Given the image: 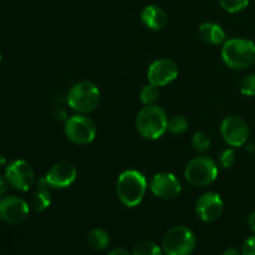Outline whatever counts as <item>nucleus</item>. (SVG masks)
Masks as SVG:
<instances>
[{"mask_svg": "<svg viewBox=\"0 0 255 255\" xmlns=\"http://www.w3.org/2000/svg\"><path fill=\"white\" fill-rule=\"evenodd\" d=\"M248 224H249V227H251L252 231L255 232V212H253V213H252L251 216H249Z\"/></svg>", "mask_w": 255, "mask_h": 255, "instance_id": "obj_29", "label": "nucleus"}, {"mask_svg": "<svg viewBox=\"0 0 255 255\" xmlns=\"http://www.w3.org/2000/svg\"><path fill=\"white\" fill-rule=\"evenodd\" d=\"M242 255H255V236L249 237L242 247Z\"/></svg>", "mask_w": 255, "mask_h": 255, "instance_id": "obj_26", "label": "nucleus"}, {"mask_svg": "<svg viewBox=\"0 0 255 255\" xmlns=\"http://www.w3.org/2000/svg\"><path fill=\"white\" fill-rule=\"evenodd\" d=\"M196 248V236L189 228L177 226L163 237L162 251L166 255H191Z\"/></svg>", "mask_w": 255, "mask_h": 255, "instance_id": "obj_5", "label": "nucleus"}, {"mask_svg": "<svg viewBox=\"0 0 255 255\" xmlns=\"http://www.w3.org/2000/svg\"><path fill=\"white\" fill-rule=\"evenodd\" d=\"M199 35L207 44L221 45L226 42V32H224L223 27L216 22H203L199 26Z\"/></svg>", "mask_w": 255, "mask_h": 255, "instance_id": "obj_17", "label": "nucleus"}, {"mask_svg": "<svg viewBox=\"0 0 255 255\" xmlns=\"http://www.w3.org/2000/svg\"><path fill=\"white\" fill-rule=\"evenodd\" d=\"M184 177L187 182L194 187L209 186L218 177V167L216 162L209 157H196L186 166Z\"/></svg>", "mask_w": 255, "mask_h": 255, "instance_id": "obj_6", "label": "nucleus"}, {"mask_svg": "<svg viewBox=\"0 0 255 255\" xmlns=\"http://www.w3.org/2000/svg\"><path fill=\"white\" fill-rule=\"evenodd\" d=\"M224 203L221 196L214 192L202 194L196 203V212L203 222L211 223L217 221L223 213Z\"/></svg>", "mask_w": 255, "mask_h": 255, "instance_id": "obj_13", "label": "nucleus"}, {"mask_svg": "<svg viewBox=\"0 0 255 255\" xmlns=\"http://www.w3.org/2000/svg\"><path fill=\"white\" fill-rule=\"evenodd\" d=\"M224 64L233 70H244L255 62V42L248 39L227 40L222 47Z\"/></svg>", "mask_w": 255, "mask_h": 255, "instance_id": "obj_3", "label": "nucleus"}, {"mask_svg": "<svg viewBox=\"0 0 255 255\" xmlns=\"http://www.w3.org/2000/svg\"><path fill=\"white\" fill-rule=\"evenodd\" d=\"M236 162V152L233 148H227L219 154V163L224 168H231Z\"/></svg>", "mask_w": 255, "mask_h": 255, "instance_id": "obj_25", "label": "nucleus"}, {"mask_svg": "<svg viewBox=\"0 0 255 255\" xmlns=\"http://www.w3.org/2000/svg\"><path fill=\"white\" fill-rule=\"evenodd\" d=\"M77 171L75 166L69 162H57L50 168L45 179L51 188H67L75 182Z\"/></svg>", "mask_w": 255, "mask_h": 255, "instance_id": "obj_14", "label": "nucleus"}, {"mask_svg": "<svg viewBox=\"0 0 255 255\" xmlns=\"http://www.w3.org/2000/svg\"><path fill=\"white\" fill-rule=\"evenodd\" d=\"M149 84L156 86H166L178 76V65L171 59H158L152 62L147 71Z\"/></svg>", "mask_w": 255, "mask_h": 255, "instance_id": "obj_11", "label": "nucleus"}, {"mask_svg": "<svg viewBox=\"0 0 255 255\" xmlns=\"http://www.w3.org/2000/svg\"><path fill=\"white\" fill-rule=\"evenodd\" d=\"M188 120L181 115H176V116L171 117L168 120V125H167V129L173 134H181L188 129Z\"/></svg>", "mask_w": 255, "mask_h": 255, "instance_id": "obj_20", "label": "nucleus"}, {"mask_svg": "<svg viewBox=\"0 0 255 255\" xmlns=\"http://www.w3.org/2000/svg\"><path fill=\"white\" fill-rule=\"evenodd\" d=\"M87 242L90 246L96 251H104L109 247L110 244V236L106 231L104 229H92L89 234H87Z\"/></svg>", "mask_w": 255, "mask_h": 255, "instance_id": "obj_18", "label": "nucleus"}, {"mask_svg": "<svg viewBox=\"0 0 255 255\" xmlns=\"http://www.w3.org/2000/svg\"><path fill=\"white\" fill-rule=\"evenodd\" d=\"M162 253L163 251L158 244H156L154 242L143 241L134 246L132 255H162Z\"/></svg>", "mask_w": 255, "mask_h": 255, "instance_id": "obj_19", "label": "nucleus"}, {"mask_svg": "<svg viewBox=\"0 0 255 255\" xmlns=\"http://www.w3.org/2000/svg\"><path fill=\"white\" fill-rule=\"evenodd\" d=\"M168 117L166 111L157 105H148L139 110L136 117V128L146 139H157L167 131Z\"/></svg>", "mask_w": 255, "mask_h": 255, "instance_id": "obj_2", "label": "nucleus"}, {"mask_svg": "<svg viewBox=\"0 0 255 255\" xmlns=\"http://www.w3.org/2000/svg\"><path fill=\"white\" fill-rule=\"evenodd\" d=\"M0 61H1V54H0Z\"/></svg>", "mask_w": 255, "mask_h": 255, "instance_id": "obj_32", "label": "nucleus"}, {"mask_svg": "<svg viewBox=\"0 0 255 255\" xmlns=\"http://www.w3.org/2000/svg\"><path fill=\"white\" fill-rule=\"evenodd\" d=\"M107 255H132L129 253L128 251H126V249L124 248H117V249H114V251L110 252Z\"/></svg>", "mask_w": 255, "mask_h": 255, "instance_id": "obj_28", "label": "nucleus"}, {"mask_svg": "<svg viewBox=\"0 0 255 255\" xmlns=\"http://www.w3.org/2000/svg\"><path fill=\"white\" fill-rule=\"evenodd\" d=\"M239 89L244 96H255V74L244 76L242 79L241 85H239Z\"/></svg>", "mask_w": 255, "mask_h": 255, "instance_id": "obj_24", "label": "nucleus"}, {"mask_svg": "<svg viewBox=\"0 0 255 255\" xmlns=\"http://www.w3.org/2000/svg\"><path fill=\"white\" fill-rule=\"evenodd\" d=\"M147 191V179L141 172L128 169L120 174L117 179V197L124 206L136 207L143 199Z\"/></svg>", "mask_w": 255, "mask_h": 255, "instance_id": "obj_1", "label": "nucleus"}, {"mask_svg": "<svg viewBox=\"0 0 255 255\" xmlns=\"http://www.w3.org/2000/svg\"><path fill=\"white\" fill-rule=\"evenodd\" d=\"M221 133L228 146L242 147L248 141V124L239 116H228L222 122Z\"/></svg>", "mask_w": 255, "mask_h": 255, "instance_id": "obj_9", "label": "nucleus"}, {"mask_svg": "<svg viewBox=\"0 0 255 255\" xmlns=\"http://www.w3.org/2000/svg\"><path fill=\"white\" fill-rule=\"evenodd\" d=\"M64 131L67 138L76 144H89L96 137V126L94 122L80 114L66 120Z\"/></svg>", "mask_w": 255, "mask_h": 255, "instance_id": "obj_7", "label": "nucleus"}, {"mask_svg": "<svg viewBox=\"0 0 255 255\" xmlns=\"http://www.w3.org/2000/svg\"><path fill=\"white\" fill-rule=\"evenodd\" d=\"M101 92L91 81H80L70 89L67 104L77 114H90L99 106Z\"/></svg>", "mask_w": 255, "mask_h": 255, "instance_id": "obj_4", "label": "nucleus"}, {"mask_svg": "<svg viewBox=\"0 0 255 255\" xmlns=\"http://www.w3.org/2000/svg\"><path fill=\"white\" fill-rule=\"evenodd\" d=\"M151 192L156 197L162 199H173L181 193V182L174 174L162 172L154 174L153 178L149 182Z\"/></svg>", "mask_w": 255, "mask_h": 255, "instance_id": "obj_12", "label": "nucleus"}, {"mask_svg": "<svg viewBox=\"0 0 255 255\" xmlns=\"http://www.w3.org/2000/svg\"><path fill=\"white\" fill-rule=\"evenodd\" d=\"M192 146L196 151L198 152H207L211 147V139H209L208 134L204 133V132L199 131L192 136Z\"/></svg>", "mask_w": 255, "mask_h": 255, "instance_id": "obj_22", "label": "nucleus"}, {"mask_svg": "<svg viewBox=\"0 0 255 255\" xmlns=\"http://www.w3.org/2000/svg\"><path fill=\"white\" fill-rule=\"evenodd\" d=\"M141 21L147 29L159 31L164 29L168 22L166 11L157 5H148L141 12Z\"/></svg>", "mask_w": 255, "mask_h": 255, "instance_id": "obj_15", "label": "nucleus"}, {"mask_svg": "<svg viewBox=\"0 0 255 255\" xmlns=\"http://www.w3.org/2000/svg\"><path fill=\"white\" fill-rule=\"evenodd\" d=\"M219 4L226 11L238 12L248 6L249 0H219Z\"/></svg>", "mask_w": 255, "mask_h": 255, "instance_id": "obj_23", "label": "nucleus"}, {"mask_svg": "<svg viewBox=\"0 0 255 255\" xmlns=\"http://www.w3.org/2000/svg\"><path fill=\"white\" fill-rule=\"evenodd\" d=\"M254 1H255V0H254Z\"/></svg>", "mask_w": 255, "mask_h": 255, "instance_id": "obj_33", "label": "nucleus"}, {"mask_svg": "<svg viewBox=\"0 0 255 255\" xmlns=\"http://www.w3.org/2000/svg\"><path fill=\"white\" fill-rule=\"evenodd\" d=\"M5 162H6V161H5L4 156H2V154H0V168H1V167L4 166V164H5Z\"/></svg>", "mask_w": 255, "mask_h": 255, "instance_id": "obj_31", "label": "nucleus"}, {"mask_svg": "<svg viewBox=\"0 0 255 255\" xmlns=\"http://www.w3.org/2000/svg\"><path fill=\"white\" fill-rule=\"evenodd\" d=\"M29 204L16 196L0 198V219L9 224L22 223L29 216Z\"/></svg>", "mask_w": 255, "mask_h": 255, "instance_id": "obj_10", "label": "nucleus"}, {"mask_svg": "<svg viewBox=\"0 0 255 255\" xmlns=\"http://www.w3.org/2000/svg\"><path fill=\"white\" fill-rule=\"evenodd\" d=\"M159 97V90L158 86L153 84H148L143 86V89L139 92V99H141L142 104L148 106V105H154V102L158 100Z\"/></svg>", "mask_w": 255, "mask_h": 255, "instance_id": "obj_21", "label": "nucleus"}, {"mask_svg": "<svg viewBox=\"0 0 255 255\" xmlns=\"http://www.w3.org/2000/svg\"><path fill=\"white\" fill-rule=\"evenodd\" d=\"M222 255H242V253H241V252L237 251V249L229 248V249H227V251L224 252V253Z\"/></svg>", "mask_w": 255, "mask_h": 255, "instance_id": "obj_30", "label": "nucleus"}, {"mask_svg": "<svg viewBox=\"0 0 255 255\" xmlns=\"http://www.w3.org/2000/svg\"><path fill=\"white\" fill-rule=\"evenodd\" d=\"M49 183L46 179L41 178L37 182V191L31 197V207L35 212H44L51 204V193H50Z\"/></svg>", "mask_w": 255, "mask_h": 255, "instance_id": "obj_16", "label": "nucleus"}, {"mask_svg": "<svg viewBox=\"0 0 255 255\" xmlns=\"http://www.w3.org/2000/svg\"><path fill=\"white\" fill-rule=\"evenodd\" d=\"M5 177L11 187L21 192H26L34 186L35 173L27 162L22 159L12 161L5 169Z\"/></svg>", "mask_w": 255, "mask_h": 255, "instance_id": "obj_8", "label": "nucleus"}, {"mask_svg": "<svg viewBox=\"0 0 255 255\" xmlns=\"http://www.w3.org/2000/svg\"><path fill=\"white\" fill-rule=\"evenodd\" d=\"M7 184H9V182H7L6 177L0 174V197L4 196L5 192L7 191Z\"/></svg>", "mask_w": 255, "mask_h": 255, "instance_id": "obj_27", "label": "nucleus"}]
</instances>
